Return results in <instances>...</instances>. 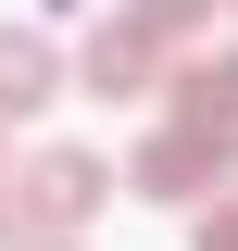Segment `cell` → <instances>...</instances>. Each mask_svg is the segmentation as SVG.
<instances>
[{"label":"cell","mask_w":238,"mask_h":251,"mask_svg":"<svg viewBox=\"0 0 238 251\" xmlns=\"http://www.w3.org/2000/svg\"><path fill=\"white\" fill-rule=\"evenodd\" d=\"M226 163H238V126H163V138H138V163H125V188L138 201H176V214H201L213 188H226Z\"/></svg>","instance_id":"cell-1"},{"label":"cell","mask_w":238,"mask_h":251,"mask_svg":"<svg viewBox=\"0 0 238 251\" xmlns=\"http://www.w3.org/2000/svg\"><path fill=\"white\" fill-rule=\"evenodd\" d=\"M100 201H113V163H100V151H75V138L25 151V176H13V214H25L38 239H75Z\"/></svg>","instance_id":"cell-2"},{"label":"cell","mask_w":238,"mask_h":251,"mask_svg":"<svg viewBox=\"0 0 238 251\" xmlns=\"http://www.w3.org/2000/svg\"><path fill=\"white\" fill-rule=\"evenodd\" d=\"M150 63H163V38H150L138 13H113V25H88V50H75V75H88L100 100H138V88H150Z\"/></svg>","instance_id":"cell-3"},{"label":"cell","mask_w":238,"mask_h":251,"mask_svg":"<svg viewBox=\"0 0 238 251\" xmlns=\"http://www.w3.org/2000/svg\"><path fill=\"white\" fill-rule=\"evenodd\" d=\"M38 100H63V50H50L38 25H0V126L38 113Z\"/></svg>","instance_id":"cell-4"},{"label":"cell","mask_w":238,"mask_h":251,"mask_svg":"<svg viewBox=\"0 0 238 251\" xmlns=\"http://www.w3.org/2000/svg\"><path fill=\"white\" fill-rule=\"evenodd\" d=\"M176 113L188 126H238V50H201V63H188V75H176Z\"/></svg>","instance_id":"cell-5"},{"label":"cell","mask_w":238,"mask_h":251,"mask_svg":"<svg viewBox=\"0 0 238 251\" xmlns=\"http://www.w3.org/2000/svg\"><path fill=\"white\" fill-rule=\"evenodd\" d=\"M138 25H150V38H201V25H213V0H138Z\"/></svg>","instance_id":"cell-6"},{"label":"cell","mask_w":238,"mask_h":251,"mask_svg":"<svg viewBox=\"0 0 238 251\" xmlns=\"http://www.w3.org/2000/svg\"><path fill=\"white\" fill-rule=\"evenodd\" d=\"M188 251H238V201H201V226H188Z\"/></svg>","instance_id":"cell-7"},{"label":"cell","mask_w":238,"mask_h":251,"mask_svg":"<svg viewBox=\"0 0 238 251\" xmlns=\"http://www.w3.org/2000/svg\"><path fill=\"white\" fill-rule=\"evenodd\" d=\"M38 251H75V239H38Z\"/></svg>","instance_id":"cell-8"}]
</instances>
